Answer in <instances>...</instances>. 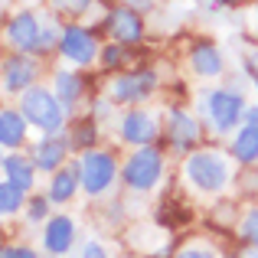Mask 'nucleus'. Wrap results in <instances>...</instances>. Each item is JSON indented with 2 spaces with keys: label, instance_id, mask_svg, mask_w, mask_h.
<instances>
[{
  "label": "nucleus",
  "instance_id": "1",
  "mask_svg": "<svg viewBox=\"0 0 258 258\" xmlns=\"http://www.w3.org/2000/svg\"><path fill=\"white\" fill-rule=\"evenodd\" d=\"M186 176L196 189L203 193H216V189L226 186L229 180V164L222 154H213V151H203V154H193L186 160Z\"/></svg>",
  "mask_w": 258,
  "mask_h": 258
},
{
  "label": "nucleus",
  "instance_id": "2",
  "mask_svg": "<svg viewBox=\"0 0 258 258\" xmlns=\"http://www.w3.org/2000/svg\"><path fill=\"white\" fill-rule=\"evenodd\" d=\"M20 108H23V114L33 121V124L46 127V131H56V127L62 124V118H66V105L56 98V95H49L46 88H26Z\"/></svg>",
  "mask_w": 258,
  "mask_h": 258
},
{
  "label": "nucleus",
  "instance_id": "3",
  "mask_svg": "<svg viewBox=\"0 0 258 258\" xmlns=\"http://www.w3.org/2000/svg\"><path fill=\"white\" fill-rule=\"evenodd\" d=\"M160 170H164L160 154L151 151V147H144V151H138L124 164V180H127V186H131V189H151L154 183L160 180Z\"/></svg>",
  "mask_w": 258,
  "mask_h": 258
},
{
  "label": "nucleus",
  "instance_id": "4",
  "mask_svg": "<svg viewBox=\"0 0 258 258\" xmlns=\"http://www.w3.org/2000/svg\"><path fill=\"white\" fill-rule=\"evenodd\" d=\"M114 180V160L108 154H98V151H88L82 157V189H88L92 196L105 193Z\"/></svg>",
  "mask_w": 258,
  "mask_h": 258
},
{
  "label": "nucleus",
  "instance_id": "5",
  "mask_svg": "<svg viewBox=\"0 0 258 258\" xmlns=\"http://www.w3.org/2000/svg\"><path fill=\"white\" fill-rule=\"evenodd\" d=\"M209 114H213V124L219 131H229L245 114V105H242V98L235 92H213L209 95Z\"/></svg>",
  "mask_w": 258,
  "mask_h": 258
},
{
  "label": "nucleus",
  "instance_id": "6",
  "mask_svg": "<svg viewBox=\"0 0 258 258\" xmlns=\"http://www.w3.org/2000/svg\"><path fill=\"white\" fill-rule=\"evenodd\" d=\"M10 39H13V46L30 52V49H39V46L46 43V33L39 30L33 13H17V17L10 20Z\"/></svg>",
  "mask_w": 258,
  "mask_h": 258
},
{
  "label": "nucleus",
  "instance_id": "7",
  "mask_svg": "<svg viewBox=\"0 0 258 258\" xmlns=\"http://www.w3.org/2000/svg\"><path fill=\"white\" fill-rule=\"evenodd\" d=\"M62 52L72 59V62H92V59H95V39L88 36L82 26H66Z\"/></svg>",
  "mask_w": 258,
  "mask_h": 258
},
{
  "label": "nucleus",
  "instance_id": "8",
  "mask_svg": "<svg viewBox=\"0 0 258 258\" xmlns=\"http://www.w3.org/2000/svg\"><path fill=\"white\" fill-rule=\"evenodd\" d=\"M108 30H111L114 39H121V43H134V39H141V33H144V23H141V17L134 10L121 7V10H114L111 17H108Z\"/></svg>",
  "mask_w": 258,
  "mask_h": 258
},
{
  "label": "nucleus",
  "instance_id": "9",
  "mask_svg": "<svg viewBox=\"0 0 258 258\" xmlns=\"http://www.w3.org/2000/svg\"><path fill=\"white\" fill-rule=\"evenodd\" d=\"M151 88H154V72H141V76L118 79L114 88H111V98L114 101H138V98H144Z\"/></svg>",
  "mask_w": 258,
  "mask_h": 258
},
{
  "label": "nucleus",
  "instance_id": "10",
  "mask_svg": "<svg viewBox=\"0 0 258 258\" xmlns=\"http://www.w3.org/2000/svg\"><path fill=\"white\" fill-rule=\"evenodd\" d=\"M121 134H124V141H131V144H147V141L157 134V124H154V118L147 111H131L121 121Z\"/></svg>",
  "mask_w": 258,
  "mask_h": 258
},
{
  "label": "nucleus",
  "instance_id": "11",
  "mask_svg": "<svg viewBox=\"0 0 258 258\" xmlns=\"http://www.w3.org/2000/svg\"><path fill=\"white\" fill-rule=\"evenodd\" d=\"M72 235H76V226H72V219H66V216H56V219H49V226H46V248L56 255L69 252L72 248Z\"/></svg>",
  "mask_w": 258,
  "mask_h": 258
},
{
  "label": "nucleus",
  "instance_id": "12",
  "mask_svg": "<svg viewBox=\"0 0 258 258\" xmlns=\"http://www.w3.org/2000/svg\"><path fill=\"white\" fill-rule=\"evenodd\" d=\"M33 79H36V66L23 56L10 59V62L4 66V88L7 92H20V88H26Z\"/></svg>",
  "mask_w": 258,
  "mask_h": 258
},
{
  "label": "nucleus",
  "instance_id": "13",
  "mask_svg": "<svg viewBox=\"0 0 258 258\" xmlns=\"http://www.w3.org/2000/svg\"><path fill=\"white\" fill-rule=\"evenodd\" d=\"M167 134H170V141L176 147H189L200 138V124L183 111H170V118H167Z\"/></svg>",
  "mask_w": 258,
  "mask_h": 258
},
{
  "label": "nucleus",
  "instance_id": "14",
  "mask_svg": "<svg viewBox=\"0 0 258 258\" xmlns=\"http://www.w3.org/2000/svg\"><path fill=\"white\" fill-rule=\"evenodd\" d=\"M193 69L200 72V76H219V72H222L219 49H216V46H209V43L193 46Z\"/></svg>",
  "mask_w": 258,
  "mask_h": 258
},
{
  "label": "nucleus",
  "instance_id": "15",
  "mask_svg": "<svg viewBox=\"0 0 258 258\" xmlns=\"http://www.w3.org/2000/svg\"><path fill=\"white\" fill-rule=\"evenodd\" d=\"M62 157H66V144H62V141H52V138L39 141L36 151H33V160H36L39 170H56Z\"/></svg>",
  "mask_w": 258,
  "mask_h": 258
},
{
  "label": "nucleus",
  "instance_id": "16",
  "mask_svg": "<svg viewBox=\"0 0 258 258\" xmlns=\"http://www.w3.org/2000/svg\"><path fill=\"white\" fill-rule=\"evenodd\" d=\"M232 154L242 160V164H252V160H258V127L255 124H245L239 134H235Z\"/></svg>",
  "mask_w": 258,
  "mask_h": 258
},
{
  "label": "nucleus",
  "instance_id": "17",
  "mask_svg": "<svg viewBox=\"0 0 258 258\" xmlns=\"http://www.w3.org/2000/svg\"><path fill=\"white\" fill-rule=\"evenodd\" d=\"M0 141H4V147H17L20 141H23V114L20 111H10V108H7V111L0 114Z\"/></svg>",
  "mask_w": 258,
  "mask_h": 258
},
{
  "label": "nucleus",
  "instance_id": "18",
  "mask_svg": "<svg viewBox=\"0 0 258 258\" xmlns=\"http://www.w3.org/2000/svg\"><path fill=\"white\" fill-rule=\"evenodd\" d=\"M4 173H7V180H13L23 189L33 186V167H30V160H23V157H4Z\"/></svg>",
  "mask_w": 258,
  "mask_h": 258
},
{
  "label": "nucleus",
  "instance_id": "19",
  "mask_svg": "<svg viewBox=\"0 0 258 258\" xmlns=\"http://www.w3.org/2000/svg\"><path fill=\"white\" fill-rule=\"evenodd\" d=\"M72 193H76V170L56 173V180H52V186H49V200L66 203V200H72Z\"/></svg>",
  "mask_w": 258,
  "mask_h": 258
},
{
  "label": "nucleus",
  "instance_id": "20",
  "mask_svg": "<svg viewBox=\"0 0 258 258\" xmlns=\"http://www.w3.org/2000/svg\"><path fill=\"white\" fill-rule=\"evenodd\" d=\"M20 203H23V186H17L13 180H4V186H0V213L4 216L17 213Z\"/></svg>",
  "mask_w": 258,
  "mask_h": 258
},
{
  "label": "nucleus",
  "instance_id": "21",
  "mask_svg": "<svg viewBox=\"0 0 258 258\" xmlns=\"http://www.w3.org/2000/svg\"><path fill=\"white\" fill-rule=\"evenodd\" d=\"M56 92H59V101L62 105H72L79 95V79L72 76V72H59L56 76Z\"/></svg>",
  "mask_w": 258,
  "mask_h": 258
},
{
  "label": "nucleus",
  "instance_id": "22",
  "mask_svg": "<svg viewBox=\"0 0 258 258\" xmlns=\"http://www.w3.org/2000/svg\"><path fill=\"white\" fill-rule=\"evenodd\" d=\"M242 239H248L252 245H258V209L245 213V219H242Z\"/></svg>",
  "mask_w": 258,
  "mask_h": 258
},
{
  "label": "nucleus",
  "instance_id": "23",
  "mask_svg": "<svg viewBox=\"0 0 258 258\" xmlns=\"http://www.w3.org/2000/svg\"><path fill=\"white\" fill-rule=\"evenodd\" d=\"M176 258H216V252H209V248H200V245H193V248H183Z\"/></svg>",
  "mask_w": 258,
  "mask_h": 258
},
{
  "label": "nucleus",
  "instance_id": "24",
  "mask_svg": "<svg viewBox=\"0 0 258 258\" xmlns=\"http://www.w3.org/2000/svg\"><path fill=\"white\" fill-rule=\"evenodd\" d=\"M46 216V200H33L30 203V219H43Z\"/></svg>",
  "mask_w": 258,
  "mask_h": 258
},
{
  "label": "nucleus",
  "instance_id": "25",
  "mask_svg": "<svg viewBox=\"0 0 258 258\" xmlns=\"http://www.w3.org/2000/svg\"><path fill=\"white\" fill-rule=\"evenodd\" d=\"M82 258H105V248H101L98 242H88L85 252H82Z\"/></svg>",
  "mask_w": 258,
  "mask_h": 258
},
{
  "label": "nucleus",
  "instance_id": "26",
  "mask_svg": "<svg viewBox=\"0 0 258 258\" xmlns=\"http://www.w3.org/2000/svg\"><path fill=\"white\" fill-rule=\"evenodd\" d=\"M245 69H248V76H252V79H255V85H258V52H248Z\"/></svg>",
  "mask_w": 258,
  "mask_h": 258
},
{
  "label": "nucleus",
  "instance_id": "27",
  "mask_svg": "<svg viewBox=\"0 0 258 258\" xmlns=\"http://www.w3.org/2000/svg\"><path fill=\"white\" fill-rule=\"evenodd\" d=\"M85 4H88V0H56L59 10H82Z\"/></svg>",
  "mask_w": 258,
  "mask_h": 258
},
{
  "label": "nucleus",
  "instance_id": "28",
  "mask_svg": "<svg viewBox=\"0 0 258 258\" xmlns=\"http://www.w3.org/2000/svg\"><path fill=\"white\" fill-rule=\"evenodd\" d=\"M114 62H121V49L118 46H108L105 49V66H114Z\"/></svg>",
  "mask_w": 258,
  "mask_h": 258
},
{
  "label": "nucleus",
  "instance_id": "29",
  "mask_svg": "<svg viewBox=\"0 0 258 258\" xmlns=\"http://www.w3.org/2000/svg\"><path fill=\"white\" fill-rule=\"evenodd\" d=\"M245 124H255L258 127V105L255 108H245Z\"/></svg>",
  "mask_w": 258,
  "mask_h": 258
},
{
  "label": "nucleus",
  "instance_id": "30",
  "mask_svg": "<svg viewBox=\"0 0 258 258\" xmlns=\"http://www.w3.org/2000/svg\"><path fill=\"white\" fill-rule=\"evenodd\" d=\"M79 144H85V141H92V127H82V131H79Z\"/></svg>",
  "mask_w": 258,
  "mask_h": 258
},
{
  "label": "nucleus",
  "instance_id": "31",
  "mask_svg": "<svg viewBox=\"0 0 258 258\" xmlns=\"http://www.w3.org/2000/svg\"><path fill=\"white\" fill-rule=\"evenodd\" d=\"M17 258H36V252H30V248H17Z\"/></svg>",
  "mask_w": 258,
  "mask_h": 258
},
{
  "label": "nucleus",
  "instance_id": "32",
  "mask_svg": "<svg viewBox=\"0 0 258 258\" xmlns=\"http://www.w3.org/2000/svg\"><path fill=\"white\" fill-rule=\"evenodd\" d=\"M242 258H258V245L252 248V252H245V255H242Z\"/></svg>",
  "mask_w": 258,
  "mask_h": 258
},
{
  "label": "nucleus",
  "instance_id": "33",
  "mask_svg": "<svg viewBox=\"0 0 258 258\" xmlns=\"http://www.w3.org/2000/svg\"><path fill=\"white\" fill-rule=\"evenodd\" d=\"M216 4H229V0H216Z\"/></svg>",
  "mask_w": 258,
  "mask_h": 258
}]
</instances>
